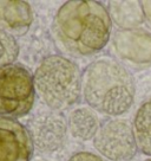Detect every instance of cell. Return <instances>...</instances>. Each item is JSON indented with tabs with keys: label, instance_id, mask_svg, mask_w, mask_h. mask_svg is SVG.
Listing matches in <instances>:
<instances>
[{
	"label": "cell",
	"instance_id": "obj_1",
	"mask_svg": "<svg viewBox=\"0 0 151 161\" xmlns=\"http://www.w3.org/2000/svg\"><path fill=\"white\" fill-rule=\"evenodd\" d=\"M112 20L101 3L72 0L61 6L53 23L60 45L77 56H90L101 51L111 36Z\"/></svg>",
	"mask_w": 151,
	"mask_h": 161
},
{
	"label": "cell",
	"instance_id": "obj_2",
	"mask_svg": "<svg viewBox=\"0 0 151 161\" xmlns=\"http://www.w3.org/2000/svg\"><path fill=\"white\" fill-rule=\"evenodd\" d=\"M83 95L86 103L107 116H119L131 108L136 86L129 71L118 62L101 58L83 74Z\"/></svg>",
	"mask_w": 151,
	"mask_h": 161
},
{
	"label": "cell",
	"instance_id": "obj_3",
	"mask_svg": "<svg viewBox=\"0 0 151 161\" xmlns=\"http://www.w3.org/2000/svg\"><path fill=\"white\" fill-rule=\"evenodd\" d=\"M35 91L47 107L55 110L70 108L81 98L83 75L72 60L59 55L47 56L35 69Z\"/></svg>",
	"mask_w": 151,
	"mask_h": 161
},
{
	"label": "cell",
	"instance_id": "obj_4",
	"mask_svg": "<svg viewBox=\"0 0 151 161\" xmlns=\"http://www.w3.org/2000/svg\"><path fill=\"white\" fill-rule=\"evenodd\" d=\"M34 97V82L29 71L14 64L0 66V117L27 115Z\"/></svg>",
	"mask_w": 151,
	"mask_h": 161
},
{
	"label": "cell",
	"instance_id": "obj_5",
	"mask_svg": "<svg viewBox=\"0 0 151 161\" xmlns=\"http://www.w3.org/2000/svg\"><path fill=\"white\" fill-rule=\"evenodd\" d=\"M93 145L102 155L111 161L131 160L137 153L135 131L125 120H109L101 126Z\"/></svg>",
	"mask_w": 151,
	"mask_h": 161
},
{
	"label": "cell",
	"instance_id": "obj_6",
	"mask_svg": "<svg viewBox=\"0 0 151 161\" xmlns=\"http://www.w3.org/2000/svg\"><path fill=\"white\" fill-rule=\"evenodd\" d=\"M32 149L30 133L25 127L0 117V161H30Z\"/></svg>",
	"mask_w": 151,
	"mask_h": 161
},
{
	"label": "cell",
	"instance_id": "obj_7",
	"mask_svg": "<svg viewBox=\"0 0 151 161\" xmlns=\"http://www.w3.org/2000/svg\"><path fill=\"white\" fill-rule=\"evenodd\" d=\"M113 47L121 58L138 65L151 64V32L143 29L121 30L113 37Z\"/></svg>",
	"mask_w": 151,
	"mask_h": 161
},
{
	"label": "cell",
	"instance_id": "obj_8",
	"mask_svg": "<svg viewBox=\"0 0 151 161\" xmlns=\"http://www.w3.org/2000/svg\"><path fill=\"white\" fill-rule=\"evenodd\" d=\"M29 133L31 140L40 151L53 152L65 141L66 125L59 114H41L31 121Z\"/></svg>",
	"mask_w": 151,
	"mask_h": 161
},
{
	"label": "cell",
	"instance_id": "obj_9",
	"mask_svg": "<svg viewBox=\"0 0 151 161\" xmlns=\"http://www.w3.org/2000/svg\"><path fill=\"white\" fill-rule=\"evenodd\" d=\"M32 23L30 5L21 0H0V29L8 32H24Z\"/></svg>",
	"mask_w": 151,
	"mask_h": 161
},
{
	"label": "cell",
	"instance_id": "obj_10",
	"mask_svg": "<svg viewBox=\"0 0 151 161\" xmlns=\"http://www.w3.org/2000/svg\"><path fill=\"white\" fill-rule=\"evenodd\" d=\"M109 14L122 30H135L145 19L141 1H111Z\"/></svg>",
	"mask_w": 151,
	"mask_h": 161
},
{
	"label": "cell",
	"instance_id": "obj_11",
	"mask_svg": "<svg viewBox=\"0 0 151 161\" xmlns=\"http://www.w3.org/2000/svg\"><path fill=\"white\" fill-rule=\"evenodd\" d=\"M67 128L75 137L87 141L95 139L101 126L97 115L91 109L78 108L69 116Z\"/></svg>",
	"mask_w": 151,
	"mask_h": 161
},
{
	"label": "cell",
	"instance_id": "obj_12",
	"mask_svg": "<svg viewBox=\"0 0 151 161\" xmlns=\"http://www.w3.org/2000/svg\"><path fill=\"white\" fill-rule=\"evenodd\" d=\"M132 128L138 149L144 155L151 156V98L143 102L138 108Z\"/></svg>",
	"mask_w": 151,
	"mask_h": 161
},
{
	"label": "cell",
	"instance_id": "obj_13",
	"mask_svg": "<svg viewBox=\"0 0 151 161\" xmlns=\"http://www.w3.org/2000/svg\"><path fill=\"white\" fill-rule=\"evenodd\" d=\"M19 55V46L14 37L0 29V66L11 65Z\"/></svg>",
	"mask_w": 151,
	"mask_h": 161
},
{
	"label": "cell",
	"instance_id": "obj_14",
	"mask_svg": "<svg viewBox=\"0 0 151 161\" xmlns=\"http://www.w3.org/2000/svg\"><path fill=\"white\" fill-rule=\"evenodd\" d=\"M67 161H105V160H103L101 156L96 155V154H93V153L79 152V153L73 154Z\"/></svg>",
	"mask_w": 151,
	"mask_h": 161
},
{
	"label": "cell",
	"instance_id": "obj_15",
	"mask_svg": "<svg viewBox=\"0 0 151 161\" xmlns=\"http://www.w3.org/2000/svg\"><path fill=\"white\" fill-rule=\"evenodd\" d=\"M141 5L144 13V18L151 27V1H141Z\"/></svg>",
	"mask_w": 151,
	"mask_h": 161
},
{
	"label": "cell",
	"instance_id": "obj_16",
	"mask_svg": "<svg viewBox=\"0 0 151 161\" xmlns=\"http://www.w3.org/2000/svg\"><path fill=\"white\" fill-rule=\"evenodd\" d=\"M148 161H151V159H150V160H148Z\"/></svg>",
	"mask_w": 151,
	"mask_h": 161
}]
</instances>
